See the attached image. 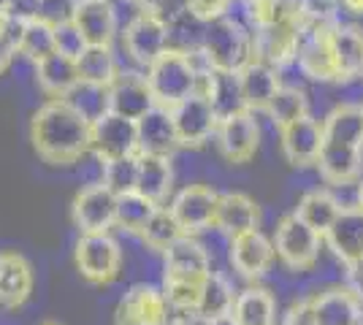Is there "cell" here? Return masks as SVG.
Here are the masks:
<instances>
[{
  "label": "cell",
  "mask_w": 363,
  "mask_h": 325,
  "mask_svg": "<svg viewBox=\"0 0 363 325\" xmlns=\"http://www.w3.org/2000/svg\"><path fill=\"white\" fill-rule=\"evenodd\" d=\"M92 122L84 120L65 98H49L30 120V141L49 166H74L90 155Z\"/></svg>",
  "instance_id": "6da1fadb"
},
{
  "label": "cell",
  "mask_w": 363,
  "mask_h": 325,
  "mask_svg": "<svg viewBox=\"0 0 363 325\" xmlns=\"http://www.w3.org/2000/svg\"><path fill=\"white\" fill-rule=\"evenodd\" d=\"M212 71L203 52H179V49H166L150 68L144 71V79L150 84L155 103L163 108H174L187 95H193L201 84V76Z\"/></svg>",
  "instance_id": "7a4b0ae2"
},
{
  "label": "cell",
  "mask_w": 363,
  "mask_h": 325,
  "mask_svg": "<svg viewBox=\"0 0 363 325\" xmlns=\"http://www.w3.org/2000/svg\"><path fill=\"white\" fill-rule=\"evenodd\" d=\"M117 44L122 49V57L133 65V71H147L150 62H155L168 49V19L138 8L120 28Z\"/></svg>",
  "instance_id": "3957f363"
},
{
  "label": "cell",
  "mask_w": 363,
  "mask_h": 325,
  "mask_svg": "<svg viewBox=\"0 0 363 325\" xmlns=\"http://www.w3.org/2000/svg\"><path fill=\"white\" fill-rule=\"evenodd\" d=\"M201 52L212 68L242 71L244 65L252 60V33L236 22H230L228 16L206 19Z\"/></svg>",
  "instance_id": "277c9868"
},
{
  "label": "cell",
  "mask_w": 363,
  "mask_h": 325,
  "mask_svg": "<svg viewBox=\"0 0 363 325\" xmlns=\"http://www.w3.org/2000/svg\"><path fill=\"white\" fill-rule=\"evenodd\" d=\"M274 249H277V258L288 266L290 271H309L318 263L323 236L293 212L279 219V225L274 231Z\"/></svg>",
  "instance_id": "5b68a950"
},
{
  "label": "cell",
  "mask_w": 363,
  "mask_h": 325,
  "mask_svg": "<svg viewBox=\"0 0 363 325\" xmlns=\"http://www.w3.org/2000/svg\"><path fill=\"white\" fill-rule=\"evenodd\" d=\"M79 274L92 285H108L120 277L122 249L111 233H82L74 249Z\"/></svg>",
  "instance_id": "8992f818"
},
{
  "label": "cell",
  "mask_w": 363,
  "mask_h": 325,
  "mask_svg": "<svg viewBox=\"0 0 363 325\" xmlns=\"http://www.w3.org/2000/svg\"><path fill=\"white\" fill-rule=\"evenodd\" d=\"M171 117L177 125V136H179V147H203L209 139H214L220 117L214 111L212 101L206 95L196 90L179 101L171 108Z\"/></svg>",
  "instance_id": "52a82bcc"
},
{
  "label": "cell",
  "mask_w": 363,
  "mask_h": 325,
  "mask_svg": "<svg viewBox=\"0 0 363 325\" xmlns=\"http://www.w3.org/2000/svg\"><path fill=\"white\" fill-rule=\"evenodd\" d=\"M90 155L101 160V166L117 157L138 155V127L136 120H125L120 114H104L92 122Z\"/></svg>",
  "instance_id": "ba28073f"
},
{
  "label": "cell",
  "mask_w": 363,
  "mask_h": 325,
  "mask_svg": "<svg viewBox=\"0 0 363 325\" xmlns=\"http://www.w3.org/2000/svg\"><path fill=\"white\" fill-rule=\"evenodd\" d=\"M217 147L228 163H250L260 147V122L257 114L244 108L230 117H223L217 125Z\"/></svg>",
  "instance_id": "9c48e42d"
},
{
  "label": "cell",
  "mask_w": 363,
  "mask_h": 325,
  "mask_svg": "<svg viewBox=\"0 0 363 325\" xmlns=\"http://www.w3.org/2000/svg\"><path fill=\"white\" fill-rule=\"evenodd\" d=\"M217 201H220V193L209 185H187L171 198L168 209L177 217L182 231L187 236H198V233L214 228Z\"/></svg>",
  "instance_id": "30bf717a"
},
{
  "label": "cell",
  "mask_w": 363,
  "mask_h": 325,
  "mask_svg": "<svg viewBox=\"0 0 363 325\" xmlns=\"http://www.w3.org/2000/svg\"><path fill=\"white\" fill-rule=\"evenodd\" d=\"M171 307L163 287L155 285H133L122 295L114 314V325H168Z\"/></svg>",
  "instance_id": "8fae6325"
},
{
  "label": "cell",
  "mask_w": 363,
  "mask_h": 325,
  "mask_svg": "<svg viewBox=\"0 0 363 325\" xmlns=\"http://www.w3.org/2000/svg\"><path fill=\"white\" fill-rule=\"evenodd\" d=\"M74 222L79 233H108L117 225V193L104 182L84 187L74 198Z\"/></svg>",
  "instance_id": "7c38bea8"
},
{
  "label": "cell",
  "mask_w": 363,
  "mask_h": 325,
  "mask_svg": "<svg viewBox=\"0 0 363 325\" xmlns=\"http://www.w3.org/2000/svg\"><path fill=\"white\" fill-rule=\"evenodd\" d=\"M279 147L290 166L296 169L315 166L323 149V120L306 114L301 120L279 127Z\"/></svg>",
  "instance_id": "4fadbf2b"
},
{
  "label": "cell",
  "mask_w": 363,
  "mask_h": 325,
  "mask_svg": "<svg viewBox=\"0 0 363 325\" xmlns=\"http://www.w3.org/2000/svg\"><path fill=\"white\" fill-rule=\"evenodd\" d=\"M155 98L144 79V71L122 68L120 76L108 84V111L125 120H141L150 108H155Z\"/></svg>",
  "instance_id": "5bb4252c"
},
{
  "label": "cell",
  "mask_w": 363,
  "mask_h": 325,
  "mask_svg": "<svg viewBox=\"0 0 363 325\" xmlns=\"http://www.w3.org/2000/svg\"><path fill=\"white\" fill-rule=\"evenodd\" d=\"M228 258H230V266L239 271V277L260 279L269 268H272L274 258H277L274 239L263 236L260 228H257V231L239 233V236L230 239Z\"/></svg>",
  "instance_id": "9a60e30c"
},
{
  "label": "cell",
  "mask_w": 363,
  "mask_h": 325,
  "mask_svg": "<svg viewBox=\"0 0 363 325\" xmlns=\"http://www.w3.org/2000/svg\"><path fill=\"white\" fill-rule=\"evenodd\" d=\"M323 241L328 244L336 261L345 266H358L363 263V212L352 203L345 206L339 217L333 219V225L325 231Z\"/></svg>",
  "instance_id": "2e32d148"
},
{
  "label": "cell",
  "mask_w": 363,
  "mask_h": 325,
  "mask_svg": "<svg viewBox=\"0 0 363 325\" xmlns=\"http://www.w3.org/2000/svg\"><path fill=\"white\" fill-rule=\"evenodd\" d=\"M166 258V274L163 279H177V282H203L212 274V261L209 252L198 244L196 236H182L163 252Z\"/></svg>",
  "instance_id": "e0dca14e"
},
{
  "label": "cell",
  "mask_w": 363,
  "mask_h": 325,
  "mask_svg": "<svg viewBox=\"0 0 363 325\" xmlns=\"http://www.w3.org/2000/svg\"><path fill=\"white\" fill-rule=\"evenodd\" d=\"M318 325H361L363 298L347 285H336L309 298Z\"/></svg>",
  "instance_id": "ac0fdd59"
},
{
  "label": "cell",
  "mask_w": 363,
  "mask_h": 325,
  "mask_svg": "<svg viewBox=\"0 0 363 325\" xmlns=\"http://www.w3.org/2000/svg\"><path fill=\"white\" fill-rule=\"evenodd\" d=\"M74 22L87 44H104V47L117 44L120 16L114 8V0H82L76 6Z\"/></svg>",
  "instance_id": "d6986e66"
},
{
  "label": "cell",
  "mask_w": 363,
  "mask_h": 325,
  "mask_svg": "<svg viewBox=\"0 0 363 325\" xmlns=\"http://www.w3.org/2000/svg\"><path fill=\"white\" fill-rule=\"evenodd\" d=\"M138 127V152H152V155H174L179 149V136L177 125L171 117V108L155 106L150 108L141 120H136Z\"/></svg>",
  "instance_id": "ffe728a7"
},
{
  "label": "cell",
  "mask_w": 363,
  "mask_h": 325,
  "mask_svg": "<svg viewBox=\"0 0 363 325\" xmlns=\"http://www.w3.org/2000/svg\"><path fill=\"white\" fill-rule=\"evenodd\" d=\"M239 79H242L244 103H247L250 111H255V114L257 111H266V106L272 103L277 90L282 87L279 68L272 65V62L255 60V57L239 71Z\"/></svg>",
  "instance_id": "44dd1931"
},
{
  "label": "cell",
  "mask_w": 363,
  "mask_h": 325,
  "mask_svg": "<svg viewBox=\"0 0 363 325\" xmlns=\"http://www.w3.org/2000/svg\"><path fill=\"white\" fill-rule=\"evenodd\" d=\"M260 225V209L257 203L244 195V193H220L217 201V215H214V228L225 233L228 239L247 231H257Z\"/></svg>",
  "instance_id": "7402d4cb"
},
{
  "label": "cell",
  "mask_w": 363,
  "mask_h": 325,
  "mask_svg": "<svg viewBox=\"0 0 363 325\" xmlns=\"http://www.w3.org/2000/svg\"><path fill=\"white\" fill-rule=\"evenodd\" d=\"M198 90L212 101V106L220 120L247 108L239 71H220V68H212V71H206V74L201 76Z\"/></svg>",
  "instance_id": "603a6c76"
},
{
  "label": "cell",
  "mask_w": 363,
  "mask_h": 325,
  "mask_svg": "<svg viewBox=\"0 0 363 325\" xmlns=\"http://www.w3.org/2000/svg\"><path fill=\"white\" fill-rule=\"evenodd\" d=\"M33 293V268L19 252H0V307L16 309Z\"/></svg>",
  "instance_id": "cb8c5ba5"
},
{
  "label": "cell",
  "mask_w": 363,
  "mask_h": 325,
  "mask_svg": "<svg viewBox=\"0 0 363 325\" xmlns=\"http://www.w3.org/2000/svg\"><path fill=\"white\" fill-rule=\"evenodd\" d=\"M331 47L339 68V79L363 74V28L355 19L336 22L331 28Z\"/></svg>",
  "instance_id": "d4e9b609"
},
{
  "label": "cell",
  "mask_w": 363,
  "mask_h": 325,
  "mask_svg": "<svg viewBox=\"0 0 363 325\" xmlns=\"http://www.w3.org/2000/svg\"><path fill=\"white\" fill-rule=\"evenodd\" d=\"M33 71L46 98H65L79 84V65L74 57L60 52H52L49 57L38 60L33 65Z\"/></svg>",
  "instance_id": "484cf974"
},
{
  "label": "cell",
  "mask_w": 363,
  "mask_h": 325,
  "mask_svg": "<svg viewBox=\"0 0 363 325\" xmlns=\"http://www.w3.org/2000/svg\"><path fill=\"white\" fill-rule=\"evenodd\" d=\"M136 190L147 195L150 201L163 203L168 201L174 190V169L168 155H152V152H138V182Z\"/></svg>",
  "instance_id": "4316f807"
},
{
  "label": "cell",
  "mask_w": 363,
  "mask_h": 325,
  "mask_svg": "<svg viewBox=\"0 0 363 325\" xmlns=\"http://www.w3.org/2000/svg\"><path fill=\"white\" fill-rule=\"evenodd\" d=\"M323 141H336L347 147H363V108L336 103L323 117Z\"/></svg>",
  "instance_id": "83f0119b"
},
{
  "label": "cell",
  "mask_w": 363,
  "mask_h": 325,
  "mask_svg": "<svg viewBox=\"0 0 363 325\" xmlns=\"http://www.w3.org/2000/svg\"><path fill=\"white\" fill-rule=\"evenodd\" d=\"M76 65H79L82 81L104 84V87H108L122 71L120 55L114 52V47H104V44H90L76 57Z\"/></svg>",
  "instance_id": "f1b7e54d"
},
{
  "label": "cell",
  "mask_w": 363,
  "mask_h": 325,
  "mask_svg": "<svg viewBox=\"0 0 363 325\" xmlns=\"http://www.w3.org/2000/svg\"><path fill=\"white\" fill-rule=\"evenodd\" d=\"M230 314L239 325H277V301L266 287H244Z\"/></svg>",
  "instance_id": "f546056e"
},
{
  "label": "cell",
  "mask_w": 363,
  "mask_h": 325,
  "mask_svg": "<svg viewBox=\"0 0 363 325\" xmlns=\"http://www.w3.org/2000/svg\"><path fill=\"white\" fill-rule=\"evenodd\" d=\"M342 209L345 206L331 190H309L301 195V201L296 206V215L301 217L309 228H315L320 236H325V231L333 225V219L339 217Z\"/></svg>",
  "instance_id": "4dcf8cb0"
},
{
  "label": "cell",
  "mask_w": 363,
  "mask_h": 325,
  "mask_svg": "<svg viewBox=\"0 0 363 325\" xmlns=\"http://www.w3.org/2000/svg\"><path fill=\"white\" fill-rule=\"evenodd\" d=\"M263 114L272 120L277 130L290 122H296V120H301L306 114H312L309 111V93H306V87L303 84H282Z\"/></svg>",
  "instance_id": "1f68e13d"
},
{
  "label": "cell",
  "mask_w": 363,
  "mask_h": 325,
  "mask_svg": "<svg viewBox=\"0 0 363 325\" xmlns=\"http://www.w3.org/2000/svg\"><path fill=\"white\" fill-rule=\"evenodd\" d=\"M233 301H236L233 285L223 274L212 271L209 277L203 279V285H201V301H198L196 314L203 317V320H212V317H220V314H230Z\"/></svg>",
  "instance_id": "d6a6232c"
},
{
  "label": "cell",
  "mask_w": 363,
  "mask_h": 325,
  "mask_svg": "<svg viewBox=\"0 0 363 325\" xmlns=\"http://www.w3.org/2000/svg\"><path fill=\"white\" fill-rule=\"evenodd\" d=\"M19 57L28 62H35L49 57L52 52H57V41H55V25H49L46 19H30L22 25V35H19Z\"/></svg>",
  "instance_id": "836d02e7"
},
{
  "label": "cell",
  "mask_w": 363,
  "mask_h": 325,
  "mask_svg": "<svg viewBox=\"0 0 363 325\" xmlns=\"http://www.w3.org/2000/svg\"><path fill=\"white\" fill-rule=\"evenodd\" d=\"M160 203L150 201L147 195H141L138 190L133 193H122L117 195V228L128 233H141L147 228V222L152 219V215L157 212Z\"/></svg>",
  "instance_id": "e575fe53"
},
{
  "label": "cell",
  "mask_w": 363,
  "mask_h": 325,
  "mask_svg": "<svg viewBox=\"0 0 363 325\" xmlns=\"http://www.w3.org/2000/svg\"><path fill=\"white\" fill-rule=\"evenodd\" d=\"M138 236H141V241L150 249L166 252L177 239L184 236V231H182V225L177 222V217L171 215V209L163 203V206H157V212L152 215V219L147 222V228L138 233Z\"/></svg>",
  "instance_id": "d590c367"
},
{
  "label": "cell",
  "mask_w": 363,
  "mask_h": 325,
  "mask_svg": "<svg viewBox=\"0 0 363 325\" xmlns=\"http://www.w3.org/2000/svg\"><path fill=\"white\" fill-rule=\"evenodd\" d=\"M65 101L90 122L108 114V87H104V84H90V81L79 79V84L65 95Z\"/></svg>",
  "instance_id": "8d00e7d4"
},
{
  "label": "cell",
  "mask_w": 363,
  "mask_h": 325,
  "mask_svg": "<svg viewBox=\"0 0 363 325\" xmlns=\"http://www.w3.org/2000/svg\"><path fill=\"white\" fill-rule=\"evenodd\" d=\"M104 185L111 190V193H133L138 182V155L130 157H117V160H108L104 163Z\"/></svg>",
  "instance_id": "74e56055"
},
{
  "label": "cell",
  "mask_w": 363,
  "mask_h": 325,
  "mask_svg": "<svg viewBox=\"0 0 363 325\" xmlns=\"http://www.w3.org/2000/svg\"><path fill=\"white\" fill-rule=\"evenodd\" d=\"M201 285L203 282H177V279H163V293L171 312H182L190 314L198 309L201 301Z\"/></svg>",
  "instance_id": "f35d334b"
},
{
  "label": "cell",
  "mask_w": 363,
  "mask_h": 325,
  "mask_svg": "<svg viewBox=\"0 0 363 325\" xmlns=\"http://www.w3.org/2000/svg\"><path fill=\"white\" fill-rule=\"evenodd\" d=\"M55 41H57V52L60 55H68V57H79L84 49L90 47L87 41H84V35L82 30L76 28V22H60V25H55Z\"/></svg>",
  "instance_id": "ab89813d"
},
{
  "label": "cell",
  "mask_w": 363,
  "mask_h": 325,
  "mask_svg": "<svg viewBox=\"0 0 363 325\" xmlns=\"http://www.w3.org/2000/svg\"><path fill=\"white\" fill-rule=\"evenodd\" d=\"M79 0H44L41 3V19H46L49 25H60V22H71L76 14Z\"/></svg>",
  "instance_id": "60d3db41"
},
{
  "label": "cell",
  "mask_w": 363,
  "mask_h": 325,
  "mask_svg": "<svg viewBox=\"0 0 363 325\" xmlns=\"http://www.w3.org/2000/svg\"><path fill=\"white\" fill-rule=\"evenodd\" d=\"M41 3L44 0H9L6 3V14L19 19V22H30L41 14Z\"/></svg>",
  "instance_id": "b9f144b4"
},
{
  "label": "cell",
  "mask_w": 363,
  "mask_h": 325,
  "mask_svg": "<svg viewBox=\"0 0 363 325\" xmlns=\"http://www.w3.org/2000/svg\"><path fill=\"white\" fill-rule=\"evenodd\" d=\"M282 325H318L315 314H312L309 298H306V301H298V304H293V307L288 309V314H285Z\"/></svg>",
  "instance_id": "7bdbcfd3"
},
{
  "label": "cell",
  "mask_w": 363,
  "mask_h": 325,
  "mask_svg": "<svg viewBox=\"0 0 363 325\" xmlns=\"http://www.w3.org/2000/svg\"><path fill=\"white\" fill-rule=\"evenodd\" d=\"M230 0H187V8L198 14L201 19H214L225 11V6Z\"/></svg>",
  "instance_id": "ee69618b"
},
{
  "label": "cell",
  "mask_w": 363,
  "mask_h": 325,
  "mask_svg": "<svg viewBox=\"0 0 363 325\" xmlns=\"http://www.w3.org/2000/svg\"><path fill=\"white\" fill-rule=\"evenodd\" d=\"M19 57V49L16 44L6 35V33H0V76L14 65V60Z\"/></svg>",
  "instance_id": "f6af8a7d"
},
{
  "label": "cell",
  "mask_w": 363,
  "mask_h": 325,
  "mask_svg": "<svg viewBox=\"0 0 363 325\" xmlns=\"http://www.w3.org/2000/svg\"><path fill=\"white\" fill-rule=\"evenodd\" d=\"M203 325H239V323H236V317H233V314H220V317L206 320Z\"/></svg>",
  "instance_id": "bcb514c9"
},
{
  "label": "cell",
  "mask_w": 363,
  "mask_h": 325,
  "mask_svg": "<svg viewBox=\"0 0 363 325\" xmlns=\"http://www.w3.org/2000/svg\"><path fill=\"white\" fill-rule=\"evenodd\" d=\"M355 206L363 212V179L358 182V193H355Z\"/></svg>",
  "instance_id": "7dc6e473"
},
{
  "label": "cell",
  "mask_w": 363,
  "mask_h": 325,
  "mask_svg": "<svg viewBox=\"0 0 363 325\" xmlns=\"http://www.w3.org/2000/svg\"><path fill=\"white\" fill-rule=\"evenodd\" d=\"M9 19H11V16L6 14V11H0V33L6 30V25H9Z\"/></svg>",
  "instance_id": "c3c4849f"
},
{
  "label": "cell",
  "mask_w": 363,
  "mask_h": 325,
  "mask_svg": "<svg viewBox=\"0 0 363 325\" xmlns=\"http://www.w3.org/2000/svg\"><path fill=\"white\" fill-rule=\"evenodd\" d=\"M285 6H293V8H301L303 6V0H282Z\"/></svg>",
  "instance_id": "681fc988"
},
{
  "label": "cell",
  "mask_w": 363,
  "mask_h": 325,
  "mask_svg": "<svg viewBox=\"0 0 363 325\" xmlns=\"http://www.w3.org/2000/svg\"><path fill=\"white\" fill-rule=\"evenodd\" d=\"M6 3H9V0H0V11H6Z\"/></svg>",
  "instance_id": "f907efd6"
},
{
  "label": "cell",
  "mask_w": 363,
  "mask_h": 325,
  "mask_svg": "<svg viewBox=\"0 0 363 325\" xmlns=\"http://www.w3.org/2000/svg\"><path fill=\"white\" fill-rule=\"evenodd\" d=\"M41 325H60V323H52V320H46V323H41Z\"/></svg>",
  "instance_id": "816d5d0a"
},
{
  "label": "cell",
  "mask_w": 363,
  "mask_h": 325,
  "mask_svg": "<svg viewBox=\"0 0 363 325\" xmlns=\"http://www.w3.org/2000/svg\"><path fill=\"white\" fill-rule=\"evenodd\" d=\"M130 3H138V6H141V0H130Z\"/></svg>",
  "instance_id": "f5cc1de1"
},
{
  "label": "cell",
  "mask_w": 363,
  "mask_h": 325,
  "mask_svg": "<svg viewBox=\"0 0 363 325\" xmlns=\"http://www.w3.org/2000/svg\"><path fill=\"white\" fill-rule=\"evenodd\" d=\"M333 3H342V0H333Z\"/></svg>",
  "instance_id": "db71d44e"
}]
</instances>
